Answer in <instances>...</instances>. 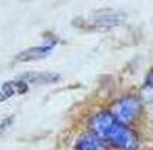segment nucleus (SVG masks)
<instances>
[{
    "label": "nucleus",
    "mask_w": 153,
    "mask_h": 150,
    "mask_svg": "<svg viewBox=\"0 0 153 150\" xmlns=\"http://www.w3.org/2000/svg\"><path fill=\"white\" fill-rule=\"evenodd\" d=\"M91 129L100 140L108 141L120 150H135L138 146L137 134L110 111L95 114L91 120Z\"/></svg>",
    "instance_id": "nucleus-1"
},
{
    "label": "nucleus",
    "mask_w": 153,
    "mask_h": 150,
    "mask_svg": "<svg viewBox=\"0 0 153 150\" xmlns=\"http://www.w3.org/2000/svg\"><path fill=\"white\" fill-rule=\"evenodd\" d=\"M122 21H123L122 13L111 12V10H108V12L101 10V12L92 13L88 18H85V21L82 22V27H85V28H110V27L120 24Z\"/></svg>",
    "instance_id": "nucleus-2"
},
{
    "label": "nucleus",
    "mask_w": 153,
    "mask_h": 150,
    "mask_svg": "<svg viewBox=\"0 0 153 150\" xmlns=\"http://www.w3.org/2000/svg\"><path fill=\"white\" fill-rule=\"evenodd\" d=\"M140 108H141V104L140 101L134 97H125L120 101L116 102L114 105V116L117 120H120L122 123H131L137 119L138 113H140Z\"/></svg>",
    "instance_id": "nucleus-3"
},
{
    "label": "nucleus",
    "mask_w": 153,
    "mask_h": 150,
    "mask_svg": "<svg viewBox=\"0 0 153 150\" xmlns=\"http://www.w3.org/2000/svg\"><path fill=\"white\" fill-rule=\"evenodd\" d=\"M19 79H22L27 85H46V83H53L59 80V74L58 73H52V71H30L22 74Z\"/></svg>",
    "instance_id": "nucleus-4"
},
{
    "label": "nucleus",
    "mask_w": 153,
    "mask_h": 150,
    "mask_svg": "<svg viewBox=\"0 0 153 150\" xmlns=\"http://www.w3.org/2000/svg\"><path fill=\"white\" fill-rule=\"evenodd\" d=\"M55 43H49V45H40V46H36V48H30V49L24 50L21 53L16 55V61H21V62H28V61H37V59H42V58H46L49 53L52 52Z\"/></svg>",
    "instance_id": "nucleus-5"
},
{
    "label": "nucleus",
    "mask_w": 153,
    "mask_h": 150,
    "mask_svg": "<svg viewBox=\"0 0 153 150\" xmlns=\"http://www.w3.org/2000/svg\"><path fill=\"white\" fill-rule=\"evenodd\" d=\"M28 91V85L22 80V79H15V80H10V82H6L1 89H0V101L7 100L16 94H25Z\"/></svg>",
    "instance_id": "nucleus-6"
},
{
    "label": "nucleus",
    "mask_w": 153,
    "mask_h": 150,
    "mask_svg": "<svg viewBox=\"0 0 153 150\" xmlns=\"http://www.w3.org/2000/svg\"><path fill=\"white\" fill-rule=\"evenodd\" d=\"M76 150H105V147L95 134H88L79 138L76 143Z\"/></svg>",
    "instance_id": "nucleus-7"
},
{
    "label": "nucleus",
    "mask_w": 153,
    "mask_h": 150,
    "mask_svg": "<svg viewBox=\"0 0 153 150\" xmlns=\"http://www.w3.org/2000/svg\"><path fill=\"white\" fill-rule=\"evenodd\" d=\"M143 100H146L147 102H153V71L150 73V76L147 77L146 86L143 88Z\"/></svg>",
    "instance_id": "nucleus-8"
}]
</instances>
